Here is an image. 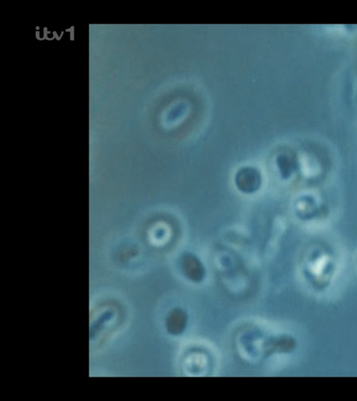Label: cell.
<instances>
[{
  "label": "cell",
  "instance_id": "obj_1",
  "mask_svg": "<svg viewBox=\"0 0 357 401\" xmlns=\"http://www.w3.org/2000/svg\"><path fill=\"white\" fill-rule=\"evenodd\" d=\"M235 180L240 191L252 193L259 190L261 185L262 178L259 173L248 169L237 174Z\"/></svg>",
  "mask_w": 357,
  "mask_h": 401
}]
</instances>
